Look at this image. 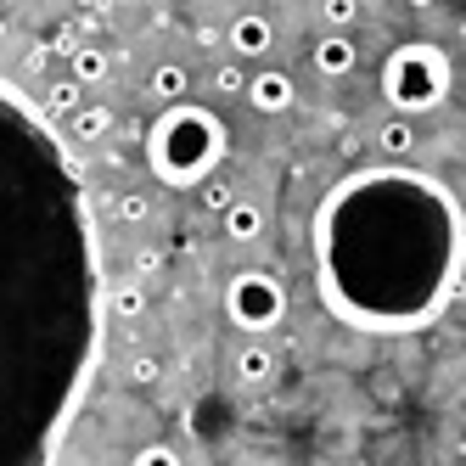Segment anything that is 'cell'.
I'll return each mask as SVG.
<instances>
[{
    "label": "cell",
    "mask_w": 466,
    "mask_h": 466,
    "mask_svg": "<svg viewBox=\"0 0 466 466\" xmlns=\"http://www.w3.org/2000/svg\"><path fill=\"white\" fill-rule=\"evenodd\" d=\"M102 242L85 169L0 79V466H40L79 416L102 354Z\"/></svg>",
    "instance_id": "6da1fadb"
},
{
    "label": "cell",
    "mask_w": 466,
    "mask_h": 466,
    "mask_svg": "<svg viewBox=\"0 0 466 466\" xmlns=\"http://www.w3.org/2000/svg\"><path fill=\"white\" fill-rule=\"evenodd\" d=\"M320 304L360 331L439 320L461 281V203L416 169H360L315 208Z\"/></svg>",
    "instance_id": "7a4b0ae2"
},
{
    "label": "cell",
    "mask_w": 466,
    "mask_h": 466,
    "mask_svg": "<svg viewBox=\"0 0 466 466\" xmlns=\"http://www.w3.org/2000/svg\"><path fill=\"white\" fill-rule=\"evenodd\" d=\"M225 147H230V136H225L219 113L191 107L186 96L163 107L157 124L147 129V163H152V175L163 186H197V180H208L219 169Z\"/></svg>",
    "instance_id": "3957f363"
},
{
    "label": "cell",
    "mask_w": 466,
    "mask_h": 466,
    "mask_svg": "<svg viewBox=\"0 0 466 466\" xmlns=\"http://www.w3.org/2000/svg\"><path fill=\"white\" fill-rule=\"evenodd\" d=\"M450 56L444 46H432V40H410V46H399L388 62H382V96H388V107L393 113H432L450 96Z\"/></svg>",
    "instance_id": "277c9868"
},
{
    "label": "cell",
    "mask_w": 466,
    "mask_h": 466,
    "mask_svg": "<svg viewBox=\"0 0 466 466\" xmlns=\"http://www.w3.org/2000/svg\"><path fill=\"white\" fill-rule=\"evenodd\" d=\"M225 315L237 320L242 331H270L287 315V287L270 270H242V276H230V287H225Z\"/></svg>",
    "instance_id": "5b68a950"
},
{
    "label": "cell",
    "mask_w": 466,
    "mask_h": 466,
    "mask_svg": "<svg viewBox=\"0 0 466 466\" xmlns=\"http://www.w3.org/2000/svg\"><path fill=\"white\" fill-rule=\"evenodd\" d=\"M242 90H248V102H253V113H264V118H276V113H287V107H292V96H298V90H292V79H287L281 68H264V74H253V79H248Z\"/></svg>",
    "instance_id": "8992f818"
},
{
    "label": "cell",
    "mask_w": 466,
    "mask_h": 466,
    "mask_svg": "<svg viewBox=\"0 0 466 466\" xmlns=\"http://www.w3.org/2000/svg\"><path fill=\"white\" fill-rule=\"evenodd\" d=\"M270 46H276V23L264 12H242L237 23H230V51L237 56H264Z\"/></svg>",
    "instance_id": "52a82bcc"
},
{
    "label": "cell",
    "mask_w": 466,
    "mask_h": 466,
    "mask_svg": "<svg viewBox=\"0 0 466 466\" xmlns=\"http://www.w3.org/2000/svg\"><path fill=\"white\" fill-rule=\"evenodd\" d=\"M219 219H225V237H230V242H258V237H264V208L248 203V197H230Z\"/></svg>",
    "instance_id": "ba28073f"
},
{
    "label": "cell",
    "mask_w": 466,
    "mask_h": 466,
    "mask_svg": "<svg viewBox=\"0 0 466 466\" xmlns=\"http://www.w3.org/2000/svg\"><path fill=\"white\" fill-rule=\"evenodd\" d=\"M354 62H360V51H354V40H349V35H326V40L315 46V74H326V79L354 74Z\"/></svg>",
    "instance_id": "9c48e42d"
},
{
    "label": "cell",
    "mask_w": 466,
    "mask_h": 466,
    "mask_svg": "<svg viewBox=\"0 0 466 466\" xmlns=\"http://www.w3.org/2000/svg\"><path fill=\"white\" fill-rule=\"evenodd\" d=\"M147 90L157 96L163 107H169V102H180V96L191 90V74H186V62H157V68H152V79H147Z\"/></svg>",
    "instance_id": "30bf717a"
},
{
    "label": "cell",
    "mask_w": 466,
    "mask_h": 466,
    "mask_svg": "<svg viewBox=\"0 0 466 466\" xmlns=\"http://www.w3.org/2000/svg\"><path fill=\"white\" fill-rule=\"evenodd\" d=\"M237 377H242V382H270V377H276V354L264 349V343H248V349L237 354Z\"/></svg>",
    "instance_id": "8fae6325"
},
{
    "label": "cell",
    "mask_w": 466,
    "mask_h": 466,
    "mask_svg": "<svg viewBox=\"0 0 466 466\" xmlns=\"http://www.w3.org/2000/svg\"><path fill=\"white\" fill-rule=\"evenodd\" d=\"M377 147L388 152V157H405L410 147H416V129H410V118L399 113V118H388L382 129H377Z\"/></svg>",
    "instance_id": "7c38bea8"
},
{
    "label": "cell",
    "mask_w": 466,
    "mask_h": 466,
    "mask_svg": "<svg viewBox=\"0 0 466 466\" xmlns=\"http://www.w3.org/2000/svg\"><path fill=\"white\" fill-rule=\"evenodd\" d=\"M107 309H113L118 320H141V315H147V287H136V281L113 287V292H107Z\"/></svg>",
    "instance_id": "4fadbf2b"
},
{
    "label": "cell",
    "mask_w": 466,
    "mask_h": 466,
    "mask_svg": "<svg viewBox=\"0 0 466 466\" xmlns=\"http://www.w3.org/2000/svg\"><path fill=\"white\" fill-rule=\"evenodd\" d=\"M107 68H113L107 51H96V46H79V51H74V79H79V85H102Z\"/></svg>",
    "instance_id": "5bb4252c"
},
{
    "label": "cell",
    "mask_w": 466,
    "mask_h": 466,
    "mask_svg": "<svg viewBox=\"0 0 466 466\" xmlns=\"http://www.w3.org/2000/svg\"><path fill=\"white\" fill-rule=\"evenodd\" d=\"M107 129H113L107 107H74V141H102Z\"/></svg>",
    "instance_id": "9a60e30c"
},
{
    "label": "cell",
    "mask_w": 466,
    "mask_h": 466,
    "mask_svg": "<svg viewBox=\"0 0 466 466\" xmlns=\"http://www.w3.org/2000/svg\"><path fill=\"white\" fill-rule=\"evenodd\" d=\"M79 107V79H56L46 90V113H74Z\"/></svg>",
    "instance_id": "2e32d148"
},
{
    "label": "cell",
    "mask_w": 466,
    "mask_h": 466,
    "mask_svg": "<svg viewBox=\"0 0 466 466\" xmlns=\"http://www.w3.org/2000/svg\"><path fill=\"white\" fill-rule=\"evenodd\" d=\"M230 197H237V191H230L225 180H214V175H208V180H197V203H203L208 214H225V203H230Z\"/></svg>",
    "instance_id": "e0dca14e"
},
{
    "label": "cell",
    "mask_w": 466,
    "mask_h": 466,
    "mask_svg": "<svg viewBox=\"0 0 466 466\" xmlns=\"http://www.w3.org/2000/svg\"><path fill=\"white\" fill-rule=\"evenodd\" d=\"M320 17H326L331 28H349V23L360 17V0H320Z\"/></svg>",
    "instance_id": "ac0fdd59"
},
{
    "label": "cell",
    "mask_w": 466,
    "mask_h": 466,
    "mask_svg": "<svg viewBox=\"0 0 466 466\" xmlns=\"http://www.w3.org/2000/svg\"><path fill=\"white\" fill-rule=\"evenodd\" d=\"M147 214H152V203H147L141 191H124V197H118V219H129V225H141Z\"/></svg>",
    "instance_id": "d6986e66"
},
{
    "label": "cell",
    "mask_w": 466,
    "mask_h": 466,
    "mask_svg": "<svg viewBox=\"0 0 466 466\" xmlns=\"http://www.w3.org/2000/svg\"><path fill=\"white\" fill-rule=\"evenodd\" d=\"M129 382L152 388V382H157V360H152V354H136V360H129Z\"/></svg>",
    "instance_id": "ffe728a7"
},
{
    "label": "cell",
    "mask_w": 466,
    "mask_h": 466,
    "mask_svg": "<svg viewBox=\"0 0 466 466\" xmlns=\"http://www.w3.org/2000/svg\"><path fill=\"white\" fill-rule=\"evenodd\" d=\"M242 85H248V79H242V68H237V62H225V68L214 74V90H225V96H237Z\"/></svg>",
    "instance_id": "44dd1931"
},
{
    "label": "cell",
    "mask_w": 466,
    "mask_h": 466,
    "mask_svg": "<svg viewBox=\"0 0 466 466\" xmlns=\"http://www.w3.org/2000/svg\"><path fill=\"white\" fill-rule=\"evenodd\" d=\"M180 455L175 450H163V444H152V450H136V466H175Z\"/></svg>",
    "instance_id": "7402d4cb"
},
{
    "label": "cell",
    "mask_w": 466,
    "mask_h": 466,
    "mask_svg": "<svg viewBox=\"0 0 466 466\" xmlns=\"http://www.w3.org/2000/svg\"><path fill=\"white\" fill-rule=\"evenodd\" d=\"M405 6H410V12H432V6H439V0H405Z\"/></svg>",
    "instance_id": "603a6c76"
},
{
    "label": "cell",
    "mask_w": 466,
    "mask_h": 466,
    "mask_svg": "<svg viewBox=\"0 0 466 466\" xmlns=\"http://www.w3.org/2000/svg\"><path fill=\"white\" fill-rule=\"evenodd\" d=\"M0 40H6V17H0Z\"/></svg>",
    "instance_id": "cb8c5ba5"
}]
</instances>
